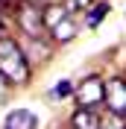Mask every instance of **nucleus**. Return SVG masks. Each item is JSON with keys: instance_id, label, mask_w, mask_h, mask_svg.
Returning <instances> with one entry per match:
<instances>
[{"instance_id": "obj_1", "label": "nucleus", "mask_w": 126, "mask_h": 129, "mask_svg": "<svg viewBox=\"0 0 126 129\" xmlns=\"http://www.w3.org/2000/svg\"><path fill=\"white\" fill-rule=\"evenodd\" d=\"M0 73L6 76V82L21 85L29 79V64H26V53L18 47L12 38H0Z\"/></svg>"}, {"instance_id": "obj_12", "label": "nucleus", "mask_w": 126, "mask_h": 129, "mask_svg": "<svg viewBox=\"0 0 126 129\" xmlns=\"http://www.w3.org/2000/svg\"><path fill=\"white\" fill-rule=\"evenodd\" d=\"M3 82H6V76L0 73V94H6V85H3Z\"/></svg>"}, {"instance_id": "obj_6", "label": "nucleus", "mask_w": 126, "mask_h": 129, "mask_svg": "<svg viewBox=\"0 0 126 129\" xmlns=\"http://www.w3.org/2000/svg\"><path fill=\"white\" fill-rule=\"evenodd\" d=\"M71 126L73 129H100L103 120H100V114L94 109H76L73 117H71Z\"/></svg>"}, {"instance_id": "obj_5", "label": "nucleus", "mask_w": 126, "mask_h": 129, "mask_svg": "<svg viewBox=\"0 0 126 129\" xmlns=\"http://www.w3.org/2000/svg\"><path fill=\"white\" fill-rule=\"evenodd\" d=\"M35 126H38V120H35V114L29 109H15L3 120V129H35Z\"/></svg>"}, {"instance_id": "obj_13", "label": "nucleus", "mask_w": 126, "mask_h": 129, "mask_svg": "<svg viewBox=\"0 0 126 129\" xmlns=\"http://www.w3.org/2000/svg\"><path fill=\"white\" fill-rule=\"evenodd\" d=\"M0 38H3V24H0Z\"/></svg>"}, {"instance_id": "obj_4", "label": "nucleus", "mask_w": 126, "mask_h": 129, "mask_svg": "<svg viewBox=\"0 0 126 129\" xmlns=\"http://www.w3.org/2000/svg\"><path fill=\"white\" fill-rule=\"evenodd\" d=\"M106 106L111 109V114L126 117V79H109L106 82Z\"/></svg>"}, {"instance_id": "obj_10", "label": "nucleus", "mask_w": 126, "mask_h": 129, "mask_svg": "<svg viewBox=\"0 0 126 129\" xmlns=\"http://www.w3.org/2000/svg\"><path fill=\"white\" fill-rule=\"evenodd\" d=\"M71 91H73V88H71V82H59V85H56V91H53V94H56V97H68V94H71Z\"/></svg>"}, {"instance_id": "obj_11", "label": "nucleus", "mask_w": 126, "mask_h": 129, "mask_svg": "<svg viewBox=\"0 0 126 129\" xmlns=\"http://www.w3.org/2000/svg\"><path fill=\"white\" fill-rule=\"evenodd\" d=\"M91 6V0H68V12L71 9H88Z\"/></svg>"}, {"instance_id": "obj_8", "label": "nucleus", "mask_w": 126, "mask_h": 129, "mask_svg": "<svg viewBox=\"0 0 126 129\" xmlns=\"http://www.w3.org/2000/svg\"><path fill=\"white\" fill-rule=\"evenodd\" d=\"M68 15H71L68 6H47V9H44V29L50 32L59 21H62V18H68Z\"/></svg>"}, {"instance_id": "obj_9", "label": "nucleus", "mask_w": 126, "mask_h": 129, "mask_svg": "<svg viewBox=\"0 0 126 129\" xmlns=\"http://www.w3.org/2000/svg\"><path fill=\"white\" fill-rule=\"evenodd\" d=\"M106 12H109V3H97V6L88 12V21H85V24L91 26V29H94V26H100V21L106 18Z\"/></svg>"}, {"instance_id": "obj_2", "label": "nucleus", "mask_w": 126, "mask_h": 129, "mask_svg": "<svg viewBox=\"0 0 126 129\" xmlns=\"http://www.w3.org/2000/svg\"><path fill=\"white\" fill-rule=\"evenodd\" d=\"M18 24L24 26V32L29 35V38H44V9L35 6V3H21V9H18Z\"/></svg>"}, {"instance_id": "obj_3", "label": "nucleus", "mask_w": 126, "mask_h": 129, "mask_svg": "<svg viewBox=\"0 0 126 129\" xmlns=\"http://www.w3.org/2000/svg\"><path fill=\"white\" fill-rule=\"evenodd\" d=\"M73 97H76L79 109H94V106H100L106 100V82L97 79V76H88V79H82L76 85Z\"/></svg>"}, {"instance_id": "obj_7", "label": "nucleus", "mask_w": 126, "mask_h": 129, "mask_svg": "<svg viewBox=\"0 0 126 129\" xmlns=\"http://www.w3.org/2000/svg\"><path fill=\"white\" fill-rule=\"evenodd\" d=\"M50 35H53L56 41H71L73 35H76V24H73V18H71V15L62 18V21H59V24L50 29Z\"/></svg>"}]
</instances>
